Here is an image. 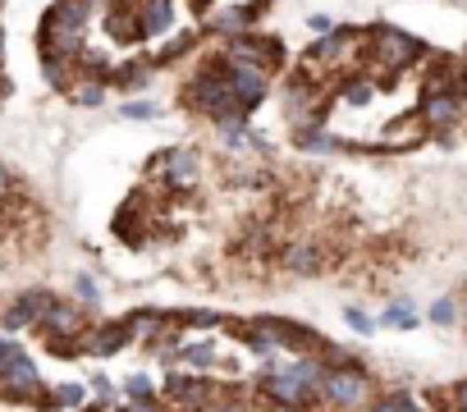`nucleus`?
Masks as SVG:
<instances>
[{
    "instance_id": "nucleus-1",
    "label": "nucleus",
    "mask_w": 467,
    "mask_h": 412,
    "mask_svg": "<svg viewBox=\"0 0 467 412\" xmlns=\"http://www.w3.org/2000/svg\"><path fill=\"white\" fill-rule=\"evenodd\" d=\"M321 376L325 362L307 353V357H284L275 371L257 367L243 385L266 412H321Z\"/></svg>"
},
{
    "instance_id": "nucleus-2",
    "label": "nucleus",
    "mask_w": 467,
    "mask_h": 412,
    "mask_svg": "<svg viewBox=\"0 0 467 412\" xmlns=\"http://www.w3.org/2000/svg\"><path fill=\"white\" fill-rule=\"evenodd\" d=\"M179 105L188 110L192 120H202V124H211L215 133H234V128H243L253 115H243L238 110V101H234V92H230V82H225V74H220V65H215V55L206 51L198 65H192V74L179 82Z\"/></svg>"
},
{
    "instance_id": "nucleus-3",
    "label": "nucleus",
    "mask_w": 467,
    "mask_h": 412,
    "mask_svg": "<svg viewBox=\"0 0 467 412\" xmlns=\"http://www.w3.org/2000/svg\"><path fill=\"white\" fill-rule=\"evenodd\" d=\"M101 0H51L33 27L37 60H74L88 46V27L97 23Z\"/></svg>"
},
{
    "instance_id": "nucleus-4",
    "label": "nucleus",
    "mask_w": 467,
    "mask_h": 412,
    "mask_svg": "<svg viewBox=\"0 0 467 412\" xmlns=\"http://www.w3.org/2000/svg\"><path fill=\"white\" fill-rule=\"evenodd\" d=\"M362 60H371L376 74L390 78V74H403L412 65H422L426 46L417 37L399 33V27H390V23H371V27H362Z\"/></svg>"
},
{
    "instance_id": "nucleus-5",
    "label": "nucleus",
    "mask_w": 467,
    "mask_h": 412,
    "mask_svg": "<svg viewBox=\"0 0 467 412\" xmlns=\"http://www.w3.org/2000/svg\"><path fill=\"white\" fill-rule=\"evenodd\" d=\"M156 394L170 412H206L220 399V380L202 376V371H188V367H170L156 376Z\"/></svg>"
},
{
    "instance_id": "nucleus-6",
    "label": "nucleus",
    "mask_w": 467,
    "mask_h": 412,
    "mask_svg": "<svg viewBox=\"0 0 467 412\" xmlns=\"http://www.w3.org/2000/svg\"><path fill=\"white\" fill-rule=\"evenodd\" d=\"M376 394V380L367 362H348V367H330L321 376V412H362Z\"/></svg>"
},
{
    "instance_id": "nucleus-7",
    "label": "nucleus",
    "mask_w": 467,
    "mask_h": 412,
    "mask_svg": "<svg viewBox=\"0 0 467 412\" xmlns=\"http://www.w3.org/2000/svg\"><path fill=\"white\" fill-rule=\"evenodd\" d=\"M215 55H225V60H243V65H257V69H266L270 78L289 69L284 42L275 37V33H261V27H253V33H238V37H230V42H220Z\"/></svg>"
},
{
    "instance_id": "nucleus-8",
    "label": "nucleus",
    "mask_w": 467,
    "mask_h": 412,
    "mask_svg": "<svg viewBox=\"0 0 467 412\" xmlns=\"http://www.w3.org/2000/svg\"><path fill=\"white\" fill-rule=\"evenodd\" d=\"M152 179H160V188L170 198H188L202 188V152L198 147H165L152 156Z\"/></svg>"
},
{
    "instance_id": "nucleus-9",
    "label": "nucleus",
    "mask_w": 467,
    "mask_h": 412,
    "mask_svg": "<svg viewBox=\"0 0 467 412\" xmlns=\"http://www.w3.org/2000/svg\"><path fill=\"white\" fill-rule=\"evenodd\" d=\"M211 55H215V51H211ZM215 65H220V74H225V82H230V92H234V101H238L243 115H253V110H261V105L270 101L275 78H270L266 69L243 65V60H225V55H215Z\"/></svg>"
},
{
    "instance_id": "nucleus-10",
    "label": "nucleus",
    "mask_w": 467,
    "mask_h": 412,
    "mask_svg": "<svg viewBox=\"0 0 467 412\" xmlns=\"http://www.w3.org/2000/svg\"><path fill=\"white\" fill-rule=\"evenodd\" d=\"M275 266L293 280H312V275H325L330 270V247L312 234H293L280 243V253H275Z\"/></svg>"
},
{
    "instance_id": "nucleus-11",
    "label": "nucleus",
    "mask_w": 467,
    "mask_h": 412,
    "mask_svg": "<svg viewBox=\"0 0 467 412\" xmlns=\"http://www.w3.org/2000/svg\"><path fill=\"white\" fill-rule=\"evenodd\" d=\"M92 330V312L78 307L74 298H55L51 307L33 321V335L46 344V339H82Z\"/></svg>"
},
{
    "instance_id": "nucleus-12",
    "label": "nucleus",
    "mask_w": 467,
    "mask_h": 412,
    "mask_svg": "<svg viewBox=\"0 0 467 412\" xmlns=\"http://www.w3.org/2000/svg\"><path fill=\"white\" fill-rule=\"evenodd\" d=\"M46 394V380L37 371L33 357H19V362L0 367V403H14V408H37V399Z\"/></svg>"
},
{
    "instance_id": "nucleus-13",
    "label": "nucleus",
    "mask_w": 467,
    "mask_h": 412,
    "mask_svg": "<svg viewBox=\"0 0 467 412\" xmlns=\"http://www.w3.org/2000/svg\"><path fill=\"white\" fill-rule=\"evenodd\" d=\"M261 10L266 0H253V5H215L202 14V37H215V42H230L238 33H253V27H261Z\"/></svg>"
},
{
    "instance_id": "nucleus-14",
    "label": "nucleus",
    "mask_w": 467,
    "mask_h": 412,
    "mask_svg": "<svg viewBox=\"0 0 467 412\" xmlns=\"http://www.w3.org/2000/svg\"><path fill=\"white\" fill-rule=\"evenodd\" d=\"M417 120L426 133H440L449 143V133L467 120V101L458 92H422V105H417Z\"/></svg>"
},
{
    "instance_id": "nucleus-15",
    "label": "nucleus",
    "mask_w": 467,
    "mask_h": 412,
    "mask_svg": "<svg viewBox=\"0 0 467 412\" xmlns=\"http://www.w3.org/2000/svg\"><path fill=\"white\" fill-rule=\"evenodd\" d=\"M60 298L55 289H23V293H14L5 307H0V335H23V330H33V321L51 307V302Z\"/></svg>"
},
{
    "instance_id": "nucleus-16",
    "label": "nucleus",
    "mask_w": 467,
    "mask_h": 412,
    "mask_svg": "<svg viewBox=\"0 0 467 412\" xmlns=\"http://www.w3.org/2000/svg\"><path fill=\"white\" fill-rule=\"evenodd\" d=\"M124 348H133L128 316H110V321L92 325L88 335H82V357H97V362H110V357H120Z\"/></svg>"
},
{
    "instance_id": "nucleus-17",
    "label": "nucleus",
    "mask_w": 467,
    "mask_h": 412,
    "mask_svg": "<svg viewBox=\"0 0 467 412\" xmlns=\"http://www.w3.org/2000/svg\"><path fill=\"white\" fill-rule=\"evenodd\" d=\"M128 5H133L137 42H156L179 23V0H128Z\"/></svg>"
},
{
    "instance_id": "nucleus-18",
    "label": "nucleus",
    "mask_w": 467,
    "mask_h": 412,
    "mask_svg": "<svg viewBox=\"0 0 467 412\" xmlns=\"http://www.w3.org/2000/svg\"><path fill=\"white\" fill-rule=\"evenodd\" d=\"M152 78H156V65H152V55L143 51V55H128V60L110 65V74H105V88H120V92H143Z\"/></svg>"
},
{
    "instance_id": "nucleus-19",
    "label": "nucleus",
    "mask_w": 467,
    "mask_h": 412,
    "mask_svg": "<svg viewBox=\"0 0 467 412\" xmlns=\"http://www.w3.org/2000/svg\"><path fill=\"white\" fill-rule=\"evenodd\" d=\"M220 357H225V348L215 344V335H188V339L179 344V367H188V371L215 376Z\"/></svg>"
},
{
    "instance_id": "nucleus-20",
    "label": "nucleus",
    "mask_w": 467,
    "mask_h": 412,
    "mask_svg": "<svg viewBox=\"0 0 467 412\" xmlns=\"http://www.w3.org/2000/svg\"><path fill=\"white\" fill-rule=\"evenodd\" d=\"M325 335L307 321H293V316H280V353L289 357H307V353H321Z\"/></svg>"
},
{
    "instance_id": "nucleus-21",
    "label": "nucleus",
    "mask_w": 467,
    "mask_h": 412,
    "mask_svg": "<svg viewBox=\"0 0 467 412\" xmlns=\"http://www.w3.org/2000/svg\"><path fill=\"white\" fill-rule=\"evenodd\" d=\"M202 42H206V37H202V27H183L179 37L160 42V46H156V51H147V55H152V65H156V74H160V69H170V65L188 60L192 51H202Z\"/></svg>"
},
{
    "instance_id": "nucleus-22",
    "label": "nucleus",
    "mask_w": 467,
    "mask_h": 412,
    "mask_svg": "<svg viewBox=\"0 0 467 412\" xmlns=\"http://www.w3.org/2000/svg\"><path fill=\"white\" fill-rule=\"evenodd\" d=\"M175 316H179V325L188 330V335H215V330L230 325V316L215 312V307H183V312H175Z\"/></svg>"
},
{
    "instance_id": "nucleus-23",
    "label": "nucleus",
    "mask_w": 467,
    "mask_h": 412,
    "mask_svg": "<svg viewBox=\"0 0 467 412\" xmlns=\"http://www.w3.org/2000/svg\"><path fill=\"white\" fill-rule=\"evenodd\" d=\"M65 97H69V105H78V110H101L105 97H110V88H105L101 78H74V88H69Z\"/></svg>"
},
{
    "instance_id": "nucleus-24",
    "label": "nucleus",
    "mask_w": 467,
    "mask_h": 412,
    "mask_svg": "<svg viewBox=\"0 0 467 412\" xmlns=\"http://www.w3.org/2000/svg\"><path fill=\"white\" fill-rule=\"evenodd\" d=\"M206 412H266V408L247 394V385H220V399Z\"/></svg>"
},
{
    "instance_id": "nucleus-25",
    "label": "nucleus",
    "mask_w": 467,
    "mask_h": 412,
    "mask_svg": "<svg viewBox=\"0 0 467 412\" xmlns=\"http://www.w3.org/2000/svg\"><path fill=\"white\" fill-rule=\"evenodd\" d=\"M88 399H92V394H88V380H55V385H51L55 412H78Z\"/></svg>"
},
{
    "instance_id": "nucleus-26",
    "label": "nucleus",
    "mask_w": 467,
    "mask_h": 412,
    "mask_svg": "<svg viewBox=\"0 0 467 412\" xmlns=\"http://www.w3.org/2000/svg\"><path fill=\"white\" fill-rule=\"evenodd\" d=\"M376 325H385V330H417V325H422V312L412 307V298H394L390 307L380 312Z\"/></svg>"
},
{
    "instance_id": "nucleus-27",
    "label": "nucleus",
    "mask_w": 467,
    "mask_h": 412,
    "mask_svg": "<svg viewBox=\"0 0 467 412\" xmlns=\"http://www.w3.org/2000/svg\"><path fill=\"white\" fill-rule=\"evenodd\" d=\"M69 298L78 302V307L97 312V307H101V284H97V275H92V270H74V280H69Z\"/></svg>"
},
{
    "instance_id": "nucleus-28",
    "label": "nucleus",
    "mask_w": 467,
    "mask_h": 412,
    "mask_svg": "<svg viewBox=\"0 0 467 412\" xmlns=\"http://www.w3.org/2000/svg\"><path fill=\"white\" fill-rule=\"evenodd\" d=\"M362 412H422V408H417V399H412L408 390H376Z\"/></svg>"
},
{
    "instance_id": "nucleus-29",
    "label": "nucleus",
    "mask_w": 467,
    "mask_h": 412,
    "mask_svg": "<svg viewBox=\"0 0 467 412\" xmlns=\"http://www.w3.org/2000/svg\"><path fill=\"white\" fill-rule=\"evenodd\" d=\"M160 115H165V105L152 101V97H128V101L120 105V120H128V124H152V120H160Z\"/></svg>"
},
{
    "instance_id": "nucleus-30",
    "label": "nucleus",
    "mask_w": 467,
    "mask_h": 412,
    "mask_svg": "<svg viewBox=\"0 0 467 412\" xmlns=\"http://www.w3.org/2000/svg\"><path fill=\"white\" fill-rule=\"evenodd\" d=\"M120 399L124 403H143V399H156V376L152 371H133L120 380Z\"/></svg>"
},
{
    "instance_id": "nucleus-31",
    "label": "nucleus",
    "mask_w": 467,
    "mask_h": 412,
    "mask_svg": "<svg viewBox=\"0 0 467 412\" xmlns=\"http://www.w3.org/2000/svg\"><path fill=\"white\" fill-rule=\"evenodd\" d=\"M37 65H42L46 88H55V92H69V88H74V78H78L74 60H37Z\"/></svg>"
},
{
    "instance_id": "nucleus-32",
    "label": "nucleus",
    "mask_w": 467,
    "mask_h": 412,
    "mask_svg": "<svg viewBox=\"0 0 467 412\" xmlns=\"http://www.w3.org/2000/svg\"><path fill=\"white\" fill-rule=\"evenodd\" d=\"M426 321H431V325H440V330H454V325H458V298H454V293L435 298L431 307H426Z\"/></svg>"
},
{
    "instance_id": "nucleus-33",
    "label": "nucleus",
    "mask_w": 467,
    "mask_h": 412,
    "mask_svg": "<svg viewBox=\"0 0 467 412\" xmlns=\"http://www.w3.org/2000/svg\"><path fill=\"white\" fill-rule=\"evenodd\" d=\"M82 380H88V394H92V399L120 403V380H115V376H105V371H92V376H82Z\"/></svg>"
},
{
    "instance_id": "nucleus-34",
    "label": "nucleus",
    "mask_w": 467,
    "mask_h": 412,
    "mask_svg": "<svg viewBox=\"0 0 467 412\" xmlns=\"http://www.w3.org/2000/svg\"><path fill=\"white\" fill-rule=\"evenodd\" d=\"M344 325L353 330V335H362V339H371V335H376V316H371V312H362V307H344Z\"/></svg>"
},
{
    "instance_id": "nucleus-35",
    "label": "nucleus",
    "mask_w": 467,
    "mask_h": 412,
    "mask_svg": "<svg viewBox=\"0 0 467 412\" xmlns=\"http://www.w3.org/2000/svg\"><path fill=\"white\" fill-rule=\"evenodd\" d=\"M371 97H376V82H371V78H348V82H344V101L367 105Z\"/></svg>"
},
{
    "instance_id": "nucleus-36",
    "label": "nucleus",
    "mask_w": 467,
    "mask_h": 412,
    "mask_svg": "<svg viewBox=\"0 0 467 412\" xmlns=\"http://www.w3.org/2000/svg\"><path fill=\"white\" fill-rule=\"evenodd\" d=\"M19 202V175L10 170V160H0V206Z\"/></svg>"
},
{
    "instance_id": "nucleus-37",
    "label": "nucleus",
    "mask_w": 467,
    "mask_h": 412,
    "mask_svg": "<svg viewBox=\"0 0 467 412\" xmlns=\"http://www.w3.org/2000/svg\"><path fill=\"white\" fill-rule=\"evenodd\" d=\"M46 353L60 357V362H74V357H82V339H46Z\"/></svg>"
},
{
    "instance_id": "nucleus-38",
    "label": "nucleus",
    "mask_w": 467,
    "mask_h": 412,
    "mask_svg": "<svg viewBox=\"0 0 467 412\" xmlns=\"http://www.w3.org/2000/svg\"><path fill=\"white\" fill-rule=\"evenodd\" d=\"M27 348H23V339L19 335H0V367H10V362H19Z\"/></svg>"
},
{
    "instance_id": "nucleus-39",
    "label": "nucleus",
    "mask_w": 467,
    "mask_h": 412,
    "mask_svg": "<svg viewBox=\"0 0 467 412\" xmlns=\"http://www.w3.org/2000/svg\"><path fill=\"white\" fill-rule=\"evenodd\" d=\"M110 412H170V408H165L160 394H156V399H143V403H115Z\"/></svg>"
},
{
    "instance_id": "nucleus-40",
    "label": "nucleus",
    "mask_w": 467,
    "mask_h": 412,
    "mask_svg": "<svg viewBox=\"0 0 467 412\" xmlns=\"http://www.w3.org/2000/svg\"><path fill=\"white\" fill-rule=\"evenodd\" d=\"M449 408H454V412H467V376H463V380L454 385V390H449Z\"/></svg>"
},
{
    "instance_id": "nucleus-41",
    "label": "nucleus",
    "mask_w": 467,
    "mask_h": 412,
    "mask_svg": "<svg viewBox=\"0 0 467 412\" xmlns=\"http://www.w3.org/2000/svg\"><path fill=\"white\" fill-rule=\"evenodd\" d=\"M307 27H312L316 37H325L330 27H335V14H307Z\"/></svg>"
},
{
    "instance_id": "nucleus-42",
    "label": "nucleus",
    "mask_w": 467,
    "mask_h": 412,
    "mask_svg": "<svg viewBox=\"0 0 467 412\" xmlns=\"http://www.w3.org/2000/svg\"><path fill=\"white\" fill-rule=\"evenodd\" d=\"M110 408H115V403H105V399H88L78 412H110Z\"/></svg>"
},
{
    "instance_id": "nucleus-43",
    "label": "nucleus",
    "mask_w": 467,
    "mask_h": 412,
    "mask_svg": "<svg viewBox=\"0 0 467 412\" xmlns=\"http://www.w3.org/2000/svg\"><path fill=\"white\" fill-rule=\"evenodd\" d=\"M458 325H467V298H458Z\"/></svg>"
}]
</instances>
